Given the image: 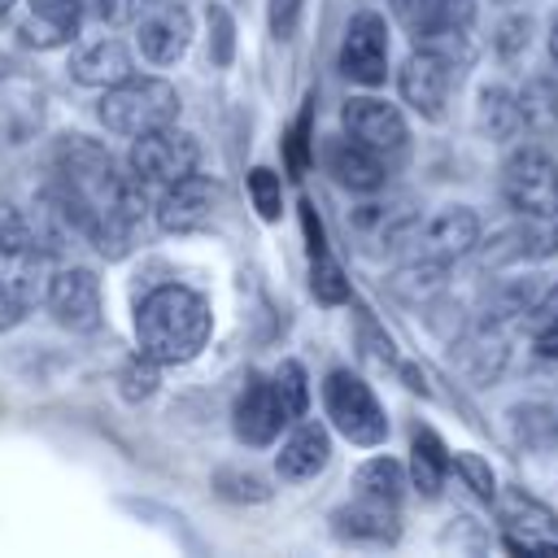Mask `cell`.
<instances>
[{"instance_id": "6da1fadb", "label": "cell", "mask_w": 558, "mask_h": 558, "mask_svg": "<svg viewBox=\"0 0 558 558\" xmlns=\"http://www.w3.org/2000/svg\"><path fill=\"white\" fill-rule=\"evenodd\" d=\"M214 331V310L196 288L161 283L153 288L135 310V344L157 366H183L192 362Z\"/></svg>"}, {"instance_id": "7a4b0ae2", "label": "cell", "mask_w": 558, "mask_h": 558, "mask_svg": "<svg viewBox=\"0 0 558 558\" xmlns=\"http://www.w3.org/2000/svg\"><path fill=\"white\" fill-rule=\"evenodd\" d=\"M100 122L113 135H126V140H135L144 131H157V126H170V122H179V92L166 78L131 74V78L105 87Z\"/></svg>"}, {"instance_id": "3957f363", "label": "cell", "mask_w": 558, "mask_h": 558, "mask_svg": "<svg viewBox=\"0 0 558 558\" xmlns=\"http://www.w3.org/2000/svg\"><path fill=\"white\" fill-rule=\"evenodd\" d=\"M323 410H327L331 427H336L349 445L375 449V445L388 440V414H384L375 388H371L362 375L344 371V366L327 371V379H323Z\"/></svg>"}, {"instance_id": "277c9868", "label": "cell", "mask_w": 558, "mask_h": 558, "mask_svg": "<svg viewBox=\"0 0 558 558\" xmlns=\"http://www.w3.org/2000/svg\"><path fill=\"white\" fill-rule=\"evenodd\" d=\"M501 196L519 218L558 222V161L545 148H514L501 166Z\"/></svg>"}, {"instance_id": "5b68a950", "label": "cell", "mask_w": 558, "mask_h": 558, "mask_svg": "<svg viewBox=\"0 0 558 558\" xmlns=\"http://www.w3.org/2000/svg\"><path fill=\"white\" fill-rule=\"evenodd\" d=\"M196 161H201V144H196V135L179 131L174 122L135 135V140H131V153H126V170H131L140 183H148V187L179 183L183 174L196 170Z\"/></svg>"}, {"instance_id": "8992f818", "label": "cell", "mask_w": 558, "mask_h": 558, "mask_svg": "<svg viewBox=\"0 0 558 558\" xmlns=\"http://www.w3.org/2000/svg\"><path fill=\"white\" fill-rule=\"evenodd\" d=\"M453 83H458V65L445 57V52H436V48H427V44H414V52L401 61V70H397V87H401V100L418 113V118H440L445 113V105H449V96H453Z\"/></svg>"}, {"instance_id": "52a82bcc", "label": "cell", "mask_w": 558, "mask_h": 558, "mask_svg": "<svg viewBox=\"0 0 558 558\" xmlns=\"http://www.w3.org/2000/svg\"><path fill=\"white\" fill-rule=\"evenodd\" d=\"M44 305H48V314L57 318V327L78 331V336L96 331L100 318H105V296H100L96 270H87V266H65V270L48 275Z\"/></svg>"}, {"instance_id": "ba28073f", "label": "cell", "mask_w": 558, "mask_h": 558, "mask_svg": "<svg viewBox=\"0 0 558 558\" xmlns=\"http://www.w3.org/2000/svg\"><path fill=\"white\" fill-rule=\"evenodd\" d=\"M336 65L349 83H362V87H379L388 78V22L375 9H357L349 17Z\"/></svg>"}, {"instance_id": "9c48e42d", "label": "cell", "mask_w": 558, "mask_h": 558, "mask_svg": "<svg viewBox=\"0 0 558 558\" xmlns=\"http://www.w3.org/2000/svg\"><path fill=\"white\" fill-rule=\"evenodd\" d=\"M218 205H222V187H218V179H209V174H183L179 183H166L161 187V201H157V227L166 231V235H192V231H201V227H209V218L218 214Z\"/></svg>"}, {"instance_id": "30bf717a", "label": "cell", "mask_w": 558, "mask_h": 558, "mask_svg": "<svg viewBox=\"0 0 558 558\" xmlns=\"http://www.w3.org/2000/svg\"><path fill=\"white\" fill-rule=\"evenodd\" d=\"M340 126H344V135H353L357 144L375 148L388 161L410 148V126H405L401 109L379 96H349L340 109Z\"/></svg>"}, {"instance_id": "8fae6325", "label": "cell", "mask_w": 558, "mask_h": 558, "mask_svg": "<svg viewBox=\"0 0 558 558\" xmlns=\"http://www.w3.org/2000/svg\"><path fill=\"white\" fill-rule=\"evenodd\" d=\"M288 423H292V414L283 410V401L275 392V379L248 375V384L231 401V427H235V436L244 445H253V449H266V445L279 440V432Z\"/></svg>"}, {"instance_id": "7c38bea8", "label": "cell", "mask_w": 558, "mask_h": 558, "mask_svg": "<svg viewBox=\"0 0 558 558\" xmlns=\"http://www.w3.org/2000/svg\"><path fill=\"white\" fill-rule=\"evenodd\" d=\"M140 57L153 65H174L192 44V13L174 0H153L140 13Z\"/></svg>"}, {"instance_id": "4fadbf2b", "label": "cell", "mask_w": 558, "mask_h": 558, "mask_svg": "<svg viewBox=\"0 0 558 558\" xmlns=\"http://www.w3.org/2000/svg\"><path fill=\"white\" fill-rule=\"evenodd\" d=\"M323 166L340 187L362 192V196H371V192H379L388 183V157H379L375 148L357 144L353 135H331L323 144Z\"/></svg>"}, {"instance_id": "5bb4252c", "label": "cell", "mask_w": 558, "mask_h": 558, "mask_svg": "<svg viewBox=\"0 0 558 558\" xmlns=\"http://www.w3.org/2000/svg\"><path fill=\"white\" fill-rule=\"evenodd\" d=\"M331 532L349 545H392L401 536V514L397 506L357 493L353 501L331 510Z\"/></svg>"}, {"instance_id": "9a60e30c", "label": "cell", "mask_w": 558, "mask_h": 558, "mask_svg": "<svg viewBox=\"0 0 558 558\" xmlns=\"http://www.w3.org/2000/svg\"><path fill=\"white\" fill-rule=\"evenodd\" d=\"M484 266H510V262H541L558 253V227L554 218H523L506 231H497L488 244H475Z\"/></svg>"}, {"instance_id": "2e32d148", "label": "cell", "mask_w": 558, "mask_h": 558, "mask_svg": "<svg viewBox=\"0 0 558 558\" xmlns=\"http://www.w3.org/2000/svg\"><path fill=\"white\" fill-rule=\"evenodd\" d=\"M349 227L371 248H397L410 235H418V214L405 201H362V205H353Z\"/></svg>"}, {"instance_id": "e0dca14e", "label": "cell", "mask_w": 558, "mask_h": 558, "mask_svg": "<svg viewBox=\"0 0 558 558\" xmlns=\"http://www.w3.org/2000/svg\"><path fill=\"white\" fill-rule=\"evenodd\" d=\"M418 244H423V257H436V262L453 266L458 257L475 253V244H480V218L466 205H445L436 218H427V227L418 231Z\"/></svg>"}, {"instance_id": "ac0fdd59", "label": "cell", "mask_w": 558, "mask_h": 558, "mask_svg": "<svg viewBox=\"0 0 558 558\" xmlns=\"http://www.w3.org/2000/svg\"><path fill=\"white\" fill-rule=\"evenodd\" d=\"M327 462H331V436H327V427H323L318 418H305V414H301V423L292 427V436H288V440L279 445V453H275L279 480H288V484L314 480Z\"/></svg>"}, {"instance_id": "d6986e66", "label": "cell", "mask_w": 558, "mask_h": 558, "mask_svg": "<svg viewBox=\"0 0 558 558\" xmlns=\"http://www.w3.org/2000/svg\"><path fill=\"white\" fill-rule=\"evenodd\" d=\"M87 17H96V0H31V22L22 26V39L35 48H57L70 44Z\"/></svg>"}, {"instance_id": "ffe728a7", "label": "cell", "mask_w": 558, "mask_h": 558, "mask_svg": "<svg viewBox=\"0 0 558 558\" xmlns=\"http://www.w3.org/2000/svg\"><path fill=\"white\" fill-rule=\"evenodd\" d=\"M392 17L418 44V39L440 35V31H471L475 4L471 0H392Z\"/></svg>"}, {"instance_id": "44dd1931", "label": "cell", "mask_w": 558, "mask_h": 558, "mask_svg": "<svg viewBox=\"0 0 558 558\" xmlns=\"http://www.w3.org/2000/svg\"><path fill=\"white\" fill-rule=\"evenodd\" d=\"M131 74H135V57H131V48L122 39H96V44H87V48H78L70 57V78L83 83V87H100L105 92V87H113V83H122Z\"/></svg>"}, {"instance_id": "7402d4cb", "label": "cell", "mask_w": 558, "mask_h": 558, "mask_svg": "<svg viewBox=\"0 0 558 558\" xmlns=\"http://www.w3.org/2000/svg\"><path fill=\"white\" fill-rule=\"evenodd\" d=\"M510 349H506V327L497 323H480L462 344H458V366L475 379V384H493L506 366Z\"/></svg>"}, {"instance_id": "603a6c76", "label": "cell", "mask_w": 558, "mask_h": 558, "mask_svg": "<svg viewBox=\"0 0 558 558\" xmlns=\"http://www.w3.org/2000/svg\"><path fill=\"white\" fill-rule=\"evenodd\" d=\"M506 427L523 449L558 453V401H519L506 410Z\"/></svg>"}, {"instance_id": "cb8c5ba5", "label": "cell", "mask_w": 558, "mask_h": 558, "mask_svg": "<svg viewBox=\"0 0 558 558\" xmlns=\"http://www.w3.org/2000/svg\"><path fill=\"white\" fill-rule=\"evenodd\" d=\"M445 475H449V449H445V440L432 427H414V436H410V484L423 497H436L445 488Z\"/></svg>"}, {"instance_id": "d4e9b609", "label": "cell", "mask_w": 558, "mask_h": 558, "mask_svg": "<svg viewBox=\"0 0 558 558\" xmlns=\"http://www.w3.org/2000/svg\"><path fill=\"white\" fill-rule=\"evenodd\" d=\"M475 118H480V131H484L488 140H497V144H510V140H519V135L527 131V126H523V113H519V96H514L510 87H497V83H488V87L480 92Z\"/></svg>"}, {"instance_id": "484cf974", "label": "cell", "mask_w": 558, "mask_h": 558, "mask_svg": "<svg viewBox=\"0 0 558 558\" xmlns=\"http://www.w3.org/2000/svg\"><path fill=\"white\" fill-rule=\"evenodd\" d=\"M497 501V514H501V527H523V532H536V536H549V541H558V514L549 510V506H541L532 493H523V488H506L501 497H493Z\"/></svg>"}, {"instance_id": "4316f807", "label": "cell", "mask_w": 558, "mask_h": 558, "mask_svg": "<svg viewBox=\"0 0 558 558\" xmlns=\"http://www.w3.org/2000/svg\"><path fill=\"white\" fill-rule=\"evenodd\" d=\"M353 488L362 497H375V501H388V506H401V493H405V471L397 458H371L357 466L353 475Z\"/></svg>"}, {"instance_id": "83f0119b", "label": "cell", "mask_w": 558, "mask_h": 558, "mask_svg": "<svg viewBox=\"0 0 558 558\" xmlns=\"http://www.w3.org/2000/svg\"><path fill=\"white\" fill-rule=\"evenodd\" d=\"M536 296H541V283H536V279H510V283H501V288L488 296L480 323L506 327V323H514V318H527L532 305H536Z\"/></svg>"}, {"instance_id": "f1b7e54d", "label": "cell", "mask_w": 558, "mask_h": 558, "mask_svg": "<svg viewBox=\"0 0 558 558\" xmlns=\"http://www.w3.org/2000/svg\"><path fill=\"white\" fill-rule=\"evenodd\" d=\"M519 96V113H523V126L527 131H554L558 126V83L554 78H527Z\"/></svg>"}, {"instance_id": "f546056e", "label": "cell", "mask_w": 558, "mask_h": 558, "mask_svg": "<svg viewBox=\"0 0 558 558\" xmlns=\"http://www.w3.org/2000/svg\"><path fill=\"white\" fill-rule=\"evenodd\" d=\"M445 270H449L445 262H436V257H423V253H418V262H410V266H401V270L392 275V288H397L405 301H423V296L440 292Z\"/></svg>"}, {"instance_id": "4dcf8cb0", "label": "cell", "mask_w": 558, "mask_h": 558, "mask_svg": "<svg viewBox=\"0 0 558 558\" xmlns=\"http://www.w3.org/2000/svg\"><path fill=\"white\" fill-rule=\"evenodd\" d=\"M310 292H314V301H323V305H344V301H349L344 266H340L327 248L310 257Z\"/></svg>"}, {"instance_id": "1f68e13d", "label": "cell", "mask_w": 558, "mask_h": 558, "mask_svg": "<svg viewBox=\"0 0 558 558\" xmlns=\"http://www.w3.org/2000/svg\"><path fill=\"white\" fill-rule=\"evenodd\" d=\"M244 183H248V201H253L257 218L262 222H279V214H283V183H279V174L270 166H253Z\"/></svg>"}, {"instance_id": "d6a6232c", "label": "cell", "mask_w": 558, "mask_h": 558, "mask_svg": "<svg viewBox=\"0 0 558 558\" xmlns=\"http://www.w3.org/2000/svg\"><path fill=\"white\" fill-rule=\"evenodd\" d=\"M275 392H279V401H283V410L292 414V418H301L305 410H310V375H305V366L301 362H279L275 366Z\"/></svg>"}, {"instance_id": "836d02e7", "label": "cell", "mask_w": 558, "mask_h": 558, "mask_svg": "<svg viewBox=\"0 0 558 558\" xmlns=\"http://www.w3.org/2000/svg\"><path fill=\"white\" fill-rule=\"evenodd\" d=\"M214 488H218V497H227V501H266V497H270V484H266L257 471H240V466H222V471L214 475Z\"/></svg>"}, {"instance_id": "e575fe53", "label": "cell", "mask_w": 558, "mask_h": 558, "mask_svg": "<svg viewBox=\"0 0 558 558\" xmlns=\"http://www.w3.org/2000/svg\"><path fill=\"white\" fill-rule=\"evenodd\" d=\"M449 466L458 471V480H462L480 501H493V497H497V475H493V466H488L480 453L462 449V453H453V458H449Z\"/></svg>"}, {"instance_id": "d590c367", "label": "cell", "mask_w": 558, "mask_h": 558, "mask_svg": "<svg viewBox=\"0 0 558 558\" xmlns=\"http://www.w3.org/2000/svg\"><path fill=\"white\" fill-rule=\"evenodd\" d=\"M205 22H209V61L214 65H231V57H235V22H231V13L222 4H209Z\"/></svg>"}, {"instance_id": "8d00e7d4", "label": "cell", "mask_w": 558, "mask_h": 558, "mask_svg": "<svg viewBox=\"0 0 558 558\" xmlns=\"http://www.w3.org/2000/svg\"><path fill=\"white\" fill-rule=\"evenodd\" d=\"M527 48H532V17L510 13V17L497 26V57L514 65V61H519Z\"/></svg>"}, {"instance_id": "74e56055", "label": "cell", "mask_w": 558, "mask_h": 558, "mask_svg": "<svg viewBox=\"0 0 558 558\" xmlns=\"http://www.w3.org/2000/svg\"><path fill=\"white\" fill-rule=\"evenodd\" d=\"M153 388H157V362L140 353V357L122 371V392H126V401H144Z\"/></svg>"}, {"instance_id": "f35d334b", "label": "cell", "mask_w": 558, "mask_h": 558, "mask_svg": "<svg viewBox=\"0 0 558 558\" xmlns=\"http://www.w3.org/2000/svg\"><path fill=\"white\" fill-rule=\"evenodd\" d=\"M301 4H305V0H270V4H266V17H270V35H275V39H292V35H296V22H301Z\"/></svg>"}, {"instance_id": "ab89813d", "label": "cell", "mask_w": 558, "mask_h": 558, "mask_svg": "<svg viewBox=\"0 0 558 558\" xmlns=\"http://www.w3.org/2000/svg\"><path fill=\"white\" fill-rule=\"evenodd\" d=\"M501 545L514 549V554H558V541L536 536V532H523V527H501Z\"/></svg>"}, {"instance_id": "60d3db41", "label": "cell", "mask_w": 558, "mask_h": 558, "mask_svg": "<svg viewBox=\"0 0 558 558\" xmlns=\"http://www.w3.org/2000/svg\"><path fill=\"white\" fill-rule=\"evenodd\" d=\"M153 0H96V17L122 26V22H140V13L148 9Z\"/></svg>"}, {"instance_id": "b9f144b4", "label": "cell", "mask_w": 558, "mask_h": 558, "mask_svg": "<svg viewBox=\"0 0 558 558\" xmlns=\"http://www.w3.org/2000/svg\"><path fill=\"white\" fill-rule=\"evenodd\" d=\"M305 144H310V109L292 122V131H288V170L292 174H301L305 170Z\"/></svg>"}, {"instance_id": "7bdbcfd3", "label": "cell", "mask_w": 558, "mask_h": 558, "mask_svg": "<svg viewBox=\"0 0 558 558\" xmlns=\"http://www.w3.org/2000/svg\"><path fill=\"white\" fill-rule=\"evenodd\" d=\"M26 310H31V305H26V296H22V292H17L9 279H0V331L17 327Z\"/></svg>"}, {"instance_id": "ee69618b", "label": "cell", "mask_w": 558, "mask_h": 558, "mask_svg": "<svg viewBox=\"0 0 558 558\" xmlns=\"http://www.w3.org/2000/svg\"><path fill=\"white\" fill-rule=\"evenodd\" d=\"M536 327H545V323H554L558 318V279L549 283V288H541V296H536V305H532V314H527Z\"/></svg>"}, {"instance_id": "f6af8a7d", "label": "cell", "mask_w": 558, "mask_h": 558, "mask_svg": "<svg viewBox=\"0 0 558 558\" xmlns=\"http://www.w3.org/2000/svg\"><path fill=\"white\" fill-rule=\"evenodd\" d=\"M301 227H305V240H310V257L323 253L327 240H323V222H318V214H314V201H301Z\"/></svg>"}, {"instance_id": "bcb514c9", "label": "cell", "mask_w": 558, "mask_h": 558, "mask_svg": "<svg viewBox=\"0 0 558 558\" xmlns=\"http://www.w3.org/2000/svg\"><path fill=\"white\" fill-rule=\"evenodd\" d=\"M536 353L558 362V318H554V323H545V327H536Z\"/></svg>"}, {"instance_id": "7dc6e473", "label": "cell", "mask_w": 558, "mask_h": 558, "mask_svg": "<svg viewBox=\"0 0 558 558\" xmlns=\"http://www.w3.org/2000/svg\"><path fill=\"white\" fill-rule=\"evenodd\" d=\"M549 61H554V65H558V22H554V26H549Z\"/></svg>"}, {"instance_id": "c3c4849f", "label": "cell", "mask_w": 558, "mask_h": 558, "mask_svg": "<svg viewBox=\"0 0 558 558\" xmlns=\"http://www.w3.org/2000/svg\"><path fill=\"white\" fill-rule=\"evenodd\" d=\"M13 70H17V65H13V57H4V52H0V78H9Z\"/></svg>"}, {"instance_id": "681fc988", "label": "cell", "mask_w": 558, "mask_h": 558, "mask_svg": "<svg viewBox=\"0 0 558 558\" xmlns=\"http://www.w3.org/2000/svg\"><path fill=\"white\" fill-rule=\"evenodd\" d=\"M9 9H13V0H0V22L9 17Z\"/></svg>"}]
</instances>
